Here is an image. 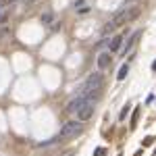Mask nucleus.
I'll return each instance as SVG.
<instances>
[{
    "mask_svg": "<svg viewBox=\"0 0 156 156\" xmlns=\"http://www.w3.org/2000/svg\"><path fill=\"white\" fill-rule=\"evenodd\" d=\"M92 115H94V100H85L83 104L75 110V117H77V121H79V123L92 119Z\"/></svg>",
    "mask_w": 156,
    "mask_h": 156,
    "instance_id": "nucleus-4",
    "label": "nucleus"
},
{
    "mask_svg": "<svg viewBox=\"0 0 156 156\" xmlns=\"http://www.w3.org/2000/svg\"><path fill=\"white\" fill-rule=\"evenodd\" d=\"M11 2H15V0H0V4H11Z\"/></svg>",
    "mask_w": 156,
    "mask_h": 156,
    "instance_id": "nucleus-16",
    "label": "nucleus"
},
{
    "mask_svg": "<svg viewBox=\"0 0 156 156\" xmlns=\"http://www.w3.org/2000/svg\"><path fill=\"white\" fill-rule=\"evenodd\" d=\"M21 2H23V4H25V6H31V4H36V2H37V0H21Z\"/></svg>",
    "mask_w": 156,
    "mask_h": 156,
    "instance_id": "nucleus-15",
    "label": "nucleus"
},
{
    "mask_svg": "<svg viewBox=\"0 0 156 156\" xmlns=\"http://www.w3.org/2000/svg\"><path fill=\"white\" fill-rule=\"evenodd\" d=\"M127 112H129V104H127V106H125V108H123V110H121V115H119V119H121V121H123V119H125V117H127Z\"/></svg>",
    "mask_w": 156,
    "mask_h": 156,
    "instance_id": "nucleus-13",
    "label": "nucleus"
},
{
    "mask_svg": "<svg viewBox=\"0 0 156 156\" xmlns=\"http://www.w3.org/2000/svg\"><path fill=\"white\" fill-rule=\"evenodd\" d=\"M127 73H129V65L125 62V65H123V67L119 69V73H117V79H119V81H123V79L127 77Z\"/></svg>",
    "mask_w": 156,
    "mask_h": 156,
    "instance_id": "nucleus-10",
    "label": "nucleus"
},
{
    "mask_svg": "<svg viewBox=\"0 0 156 156\" xmlns=\"http://www.w3.org/2000/svg\"><path fill=\"white\" fill-rule=\"evenodd\" d=\"M102 87H104V77H102V73H92L87 79H85L83 87H81V94H83L87 100H94L96 102L100 94H102Z\"/></svg>",
    "mask_w": 156,
    "mask_h": 156,
    "instance_id": "nucleus-2",
    "label": "nucleus"
},
{
    "mask_svg": "<svg viewBox=\"0 0 156 156\" xmlns=\"http://www.w3.org/2000/svg\"><path fill=\"white\" fill-rule=\"evenodd\" d=\"M152 71H156V60H154V62H152Z\"/></svg>",
    "mask_w": 156,
    "mask_h": 156,
    "instance_id": "nucleus-17",
    "label": "nucleus"
},
{
    "mask_svg": "<svg viewBox=\"0 0 156 156\" xmlns=\"http://www.w3.org/2000/svg\"><path fill=\"white\" fill-rule=\"evenodd\" d=\"M142 144H144V146H152V144H154V137H152V135H148V137H146Z\"/></svg>",
    "mask_w": 156,
    "mask_h": 156,
    "instance_id": "nucleus-14",
    "label": "nucleus"
},
{
    "mask_svg": "<svg viewBox=\"0 0 156 156\" xmlns=\"http://www.w3.org/2000/svg\"><path fill=\"white\" fill-rule=\"evenodd\" d=\"M42 23H44V25H52V23H54V15H52L50 11L42 12Z\"/></svg>",
    "mask_w": 156,
    "mask_h": 156,
    "instance_id": "nucleus-9",
    "label": "nucleus"
},
{
    "mask_svg": "<svg viewBox=\"0 0 156 156\" xmlns=\"http://www.w3.org/2000/svg\"><path fill=\"white\" fill-rule=\"evenodd\" d=\"M137 17H140V6H125V9H121L108 21L104 34H108V31H112V29H117V27H121V25H125V23H131L133 19H137Z\"/></svg>",
    "mask_w": 156,
    "mask_h": 156,
    "instance_id": "nucleus-1",
    "label": "nucleus"
},
{
    "mask_svg": "<svg viewBox=\"0 0 156 156\" xmlns=\"http://www.w3.org/2000/svg\"><path fill=\"white\" fill-rule=\"evenodd\" d=\"M94 156H106V150L104 148H96L94 150Z\"/></svg>",
    "mask_w": 156,
    "mask_h": 156,
    "instance_id": "nucleus-12",
    "label": "nucleus"
},
{
    "mask_svg": "<svg viewBox=\"0 0 156 156\" xmlns=\"http://www.w3.org/2000/svg\"><path fill=\"white\" fill-rule=\"evenodd\" d=\"M110 60H112V56H110V52H108V50L100 52V54H98V58H96L98 71H106L108 67H110Z\"/></svg>",
    "mask_w": 156,
    "mask_h": 156,
    "instance_id": "nucleus-5",
    "label": "nucleus"
},
{
    "mask_svg": "<svg viewBox=\"0 0 156 156\" xmlns=\"http://www.w3.org/2000/svg\"><path fill=\"white\" fill-rule=\"evenodd\" d=\"M83 131V123L79 121H67L62 127H60V133H58V140H69V137H77L79 133Z\"/></svg>",
    "mask_w": 156,
    "mask_h": 156,
    "instance_id": "nucleus-3",
    "label": "nucleus"
},
{
    "mask_svg": "<svg viewBox=\"0 0 156 156\" xmlns=\"http://www.w3.org/2000/svg\"><path fill=\"white\" fill-rule=\"evenodd\" d=\"M121 46H123V36L110 37V42H108V52H110V54H112V52H119Z\"/></svg>",
    "mask_w": 156,
    "mask_h": 156,
    "instance_id": "nucleus-7",
    "label": "nucleus"
},
{
    "mask_svg": "<svg viewBox=\"0 0 156 156\" xmlns=\"http://www.w3.org/2000/svg\"><path fill=\"white\" fill-rule=\"evenodd\" d=\"M140 36H142V29H137V31H135V34H133V36L129 37V40H127V44H125V48H123V52H125V54H127V52H129V50H131L133 46L137 44V40H140Z\"/></svg>",
    "mask_w": 156,
    "mask_h": 156,
    "instance_id": "nucleus-8",
    "label": "nucleus"
},
{
    "mask_svg": "<svg viewBox=\"0 0 156 156\" xmlns=\"http://www.w3.org/2000/svg\"><path fill=\"white\" fill-rule=\"evenodd\" d=\"M85 100H87V98H85L83 94H81V92H79V94H77V96H73L71 100H69V104H67V110H69V112H73V115H75V110H77V108L81 106V104H83Z\"/></svg>",
    "mask_w": 156,
    "mask_h": 156,
    "instance_id": "nucleus-6",
    "label": "nucleus"
},
{
    "mask_svg": "<svg viewBox=\"0 0 156 156\" xmlns=\"http://www.w3.org/2000/svg\"><path fill=\"white\" fill-rule=\"evenodd\" d=\"M137 119H140V108H135L131 115V129H135L137 127Z\"/></svg>",
    "mask_w": 156,
    "mask_h": 156,
    "instance_id": "nucleus-11",
    "label": "nucleus"
}]
</instances>
